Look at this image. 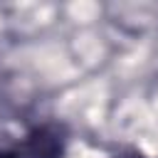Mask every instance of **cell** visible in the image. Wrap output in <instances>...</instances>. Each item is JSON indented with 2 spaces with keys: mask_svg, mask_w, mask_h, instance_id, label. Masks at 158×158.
<instances>
[{
  "mask_svg": "<svg viewBox=\"0 0 158 158\" xmlns=\"http://www.w3.org/2000/svg\"><path fill=\"white\" fill-rule=\"evenodd\" d=\"M25 158H64L69 148V128L57 118L40 121L22 133Z\"/></svg>",
  "mask_w": 158,
  "mask_h": 158,
  "instance_id": "6da1fadb",
  "label": "cell"
},
{
  "mask_svg": "<svg viewBox=\"0 0 158 158\" xmlns=\"http://www.w3.org/2000/svg\"><path fill=\"white\" fill-rule=\"evenodd\" d=\"M0 158H25L22 136H12L7 131H0Z\"/></svg>",
  "mask_w": 158,
  "mask_h": 158,
  "instance_id": "7a4b0ae2",
  "label": "cell"
},
{
  "mask_svg": "<svg viewBox=\"0 0 158 158\" xmlns=\"http://www.w3.org/2000/svg\"><path fill=\"white\" fill-rule=\"evenodd\" d=\"M114 158H118V156H114Z\"/></svg>",
  "mask_w": 158,
  "mask_h": 158,
  "instance_id": "3957f363",
  "label": "cell"
}]
</instances>
